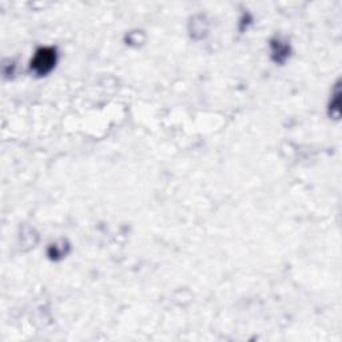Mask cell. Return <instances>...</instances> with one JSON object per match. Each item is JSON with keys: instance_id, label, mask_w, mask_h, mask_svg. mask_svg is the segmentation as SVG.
Instances as JSON below:
<instances>
[{"instance_id": "obj_1", "label": "cell", "mask_w": 342, "mask_h": 342, "mask_svg": "<svg viewBox=\"0 0 342 342\" xmlns=\"http://www.w3.org/2000/svg\"><path fill=\"white\" fill-rule=\"evenodd\" d=\"M55 64V51L51 48H43L37 54L32 62V67L38 74H47Z\"/></svg>"}, {"instance_id": "obj_2", "label": "cell", "mask_w": 342, "mask_h": 342, "mask_svg": "<svg viewBox=\"0 0 342 342\" xmlns=\"http://www.w3.org/2000/svg\"><path fill=\"white\" fill-rule=\"evenodd\" d=\"M340 95H341V92H340V88H336V94L333 95V99L334 102L332 103V114L336 116V118H338L340 116Z\"/></svg>"}]
</instances>
